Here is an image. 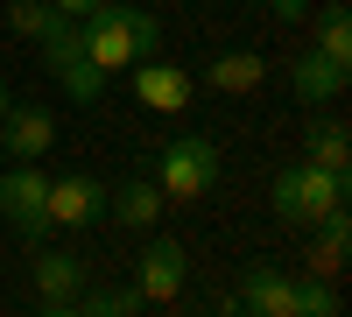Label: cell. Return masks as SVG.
Instances as JSON below:
<instances>
[{
  "label": "cell",
  "mask_w": 352,
  "mask_h": 317,
  "mask_svg": "<svg viewBox=\"0 0 352 317\" xmlns=\"http://www.w3.org/2000/svg\"><path fill=\"white\" fill-rule=\"evenodd\" d=\"M134 99L148 106V113H184L190 99H197V78L184 71V64H155V56H134Z\"/></svg>",
  "instance_id": "obj_6"
},
{
  "label": "cell",
  "mask_w": 352,
  "mask_h": 317,
  "mask_svg": "<svg viewBox=\"0 0 352 317\" xmlns=\"http://www.w3.org/2000/svg\"><path fill=\"white\" fill-rule=\"evenodd\" d=\"M261 78H268V64H261L254 50H226V56H212V71H204V85H212L219 99H247V92H261Z\"/></svg>",
  "instance_id": "obj_13"
},
{
  "label": "cell",
  "mask_w": 352,
  "mask_h": 317,
  "mask_svg": "<svg viewBox=\"0 0 352 317\" xmlns=\"http://www.w3.org/2000/svg\"><path fill=\"white\" fill-rule=\"evenodd\" d=\"M78 310H92V317H127V310H141V289H78Z\"/></svg>",
  "instance_id": "obj_19"
},
{
  "label": "cell",
  "mask_w": 352,
  "mask_h": 317,
  "mask_svg": "<svg viewBox=\"0 0 352 317\" xmlns=\"http://www.w3.org/2000/svg\"><path fill=\"white\" fill-rule=\"evenodd\" d=\"M0 162H8V149H0Z\"/></svg>",
  "instance_id": "obj_23"
},
{
  "label": "cell",
  "mask_w": 352,
  "mask_h": 317,
  "mask_svg": "<svg viewBox=\"0 0 352 317\" xmlns=\"http://www.w3.org/2000/svg\"><path fill=\"white\" fill-rule=\"evenodd\" d=\"M106 219V184L92 177H50V226L64 233H85V226Z\"/></svg>",
  "instance_id": "obj_9"
},
{
  "label": "cell",
  "mask_w": 352,
  "mask_h": 317,
  "mask_svg": "<svg viewBox=\"0 0 352 317\" xmlns=\"http://www.w3.org/2000/svg\"><path fill=\"white\" fill-rule=\"evenodd\" d=\"M106 78H113V71H99L92 56L56 64V85H64V99H78V106H99V99H106Z\"/></svg>",
  "instance_id": "obj_15"
},
{
  "label": "cell",
  "mask_w": 352,
  "mask_h": 317,
  "mask_svg": "<svg viewBox=\"0 0 352 317\" xmlns=\"http://www.w3.org/2000/svg\"><path fill=\"white\" fill-rule=\"evenodd\" d=\"M232 310H254V317H296V275L275 268V261H254L240 296H232Z\"/></svg>",
  "instance_id": "obj_11"
},
{
  "label": "cell",
  "mask_w": 352,
  "mask_h": 317,
  "mask_svg": "<svg viewBox=\"0 0 352 317\" xmlns=\"http://www.w3.org/2000/svg\"><path fill=\"white\" fill-rule=\"evenodd\" d=\"M317 50H324V56H345V64H352V14H345V0H331V8L317 14Z\"/></svg>",
  "instance_id": "obj_18"
},
{
  "label": "cell",
  "mask_w": 352,
  "mask_h": 317,
  "mask_svg": "<svg viewBox=\"0 0 352 317\" xmlns=\"http://www.w3.org/2000/svg\"><path fill=\"white\" fill-rule=\"evenodd\" d=\"M352 134H345V120H324V127H310V141H303V162H324V169H345L352 155Z\"/></svg>",
  "instance_id": "obj_17"
},
{
  "label": "cell",
  "mask_w": 352,
  "mask_h": 317,
  "mask_svg": "<svg viewBox=\"0 0 352 317\" xmlns=\"http://www.w3.org/2000/svg\"><path fill=\"white\" fill-rule=\"evenodd\" d=\"M50 141H56V113H50V106L14 99L8 113H0V149H8L14 162H43V155H50Z\"/></svg>",
  "instance_id": "obj_7"
},
{
  "label": "cell",
  "mask_w": 352,
  "mask_h": 317,
  "mask_svg": "<svg viewBox=\"0 0 352 317\" xmlns=\"http://www.w3.org/2000/svg\"><path fill=\"white\" fill-rule=\"evenodd\" d=\"M345 71H352L345 56H324V50L310 43L296 64H289V92H296L303 106H338L345 99Z\"/></svg>",
  "instance_id": "obj_8"
},
{
  "label": "cell",
  "mask_w": 352,
  "mask_h": 317,
  "mask_svg": "<svg viewBox=\"0 0 352 317\" xmlns=\"http://www.w3.org/2000/svg\"><path fill=\"white\" fill-rule=\"evenodd\" d=\"M219 169L226 162H219V141L212 134H176L169 149L155 155V184H162L169 205H197V197L219 184Z\"/></svg>",
  "instance_id": "obj_3"
},
{
  "label": "cell",
  "mask_w": 352,
  "mask_h": 317,
  "mask_svg": "<svg viewBox=\"0 0 352 317\" xmlns=\"http://www.w3.org/2000/svg\"><path fill=\"white\" fill-rule=\"evenodd\" d=\"M0 219L14 226L28 247H43L50 226V169L43 162H0Z\"/></svg>",
  "instance_id": "obj_4"
},
{
  "label": "cell",
  "mask_w": 352,
  "mask_h": 317,
  "mask_svg": "<svg viewBox=\"0 0 352 317\" xmlns=\"http://www.w3.org/2000/svg\"><path fill=\"white\" fill-rule=\"evenodd\" d=\"M345 310V296H338V282L331 275H296V317H338Z\"/></svg>",
  "instance_id": "obj_16"
},
{
  "label": "cell",
  "mask_w": 352,
  "mask_h": 317,
  "mask_svg": "<svg viewBox=\"0 0 352 317\" xmlns=\"http://www.w3.org/2000/svg\"><path fill=\"white\" fill-rule=\"evenodd\" d=\"M162 184L155 177H127L120 190H106V219H120V226H134V233H148V226H162Z\"/></svg>",
  "instance_id": "obj_12"
},
{
  "label": "cell",
  "mask_w": 352,
  "mask_h": 317,
  "mask_svg": "<svg viewBox=\"0 0 352 317\" xmlns=\"http://www.w3.org/2000/svg\"><path fill=\"white\" fill-rule=\"evenodd\" d=\"M50 8H64V14H78V21H85V14L99 8V0H50Z\"/></svg>",
  "instance_id": "obj_21"
},
{
  "label": "cell",
  "mask_w": 352,
  "mask_h": 317,
  "mask_svg": "<svg viewBox=\"0 0 352 317\" xmlns=\"http://www.w3.org/2000/svg\"><path fill=\"white\" fill-rule=\"evenodd\" d=\"M268 8H275V21H303V14H310L303 0H268Z\"/></svg>",
  "instance_id": "obj_20"
},
{
  "label": "cell",
  "mask_w": 352,
  "mask_h": 317,
  "mask_svg": "<svg viewBox=\"0 0 352 317\" xmlns=\"http://www.w3.org/2000/svg\"><path fill=\"white\" fill-rule=\"evenodd\" d=\"M345 197H352L345 169H324V162H296V169H282V177L268 184V212H275L282 226H317V219L345 212Z\"/></svg>",
  "instance_id": "obj_2"
},
{
  "label": "cell",
  "mask_w": 352,
  "mask_h": 317,
  "mask_svg": "<svg viewBox=\"0 0 352 317\" xmlns=\"http://www.w3.org/2000/svg\"><path fill=\"white\" fill-rule=\"evenodd\" d=\"M184 275H190V254H184V240H148L141 247V268H134V289H141V303H176L184 296Z\"/></svg>",
  "instance_id": "obj_5"
},
{
  "label": "cell",
  "mask_w": 352,
  "mask_h": 317,
  "mask_svg": "<svg viewBox=\"0 0 352 317\" xmlns=\"http://www.w3.org/2000/svg\"><path fill=\"white\" fill-rule=\"evenodd\" d=\"M8 106H14V92H8V78H0V113H8Z\"/></svg>",
  "instance_id": "obj_22"
},
{
  "label": "cell",
  "mask_w": 352,
  "mask_h": 317,
  "mask_svg": "<svg viewBox=\"0 0 352 317\" xmlns=\"http://www.w3.org/2000/svg\"><path fill=\"white\" fill-rule=\"evenodd\" d=\"M28 275H36V296H43V310H50V317L78 310V289H85V261H78V254H64V247H43Z\"/></svg>",
  "instance_id": "obj_10"
},
{
  "label": "cell",
  "mask_w": 352,
  "mask_h": 317,
  "mask_svg": "<svg viewBox=\"0 0 352 317\" xmlns=\"http://www.w3.org/2000/svg\"><path fill=\"white\" fill-rule=\"evenodd\" d=\"M78 28H85V56L99 71H127L134 56H155V43H162V21L148 8H127V0H99Z\"/></svg>",
  "instance_id": "obj_1"
},
{
  "label": "cell",
  "mask_w": 352,
  "mask_h": 317,
  "mask_svg": "<svg viewBox=\"0 0 352 317\" xmlns=\"http://www.w3.org/2000/svg\"><path fill=\"white\" fill-rule=\"evenodd\" d=\"M345 247H352V219H345V212L317 219V247H310V261H303V268H310V275H331V282H338V275H345Z\"/></svg>",
  "instance_id": "obj_14"
}]
</instances>
